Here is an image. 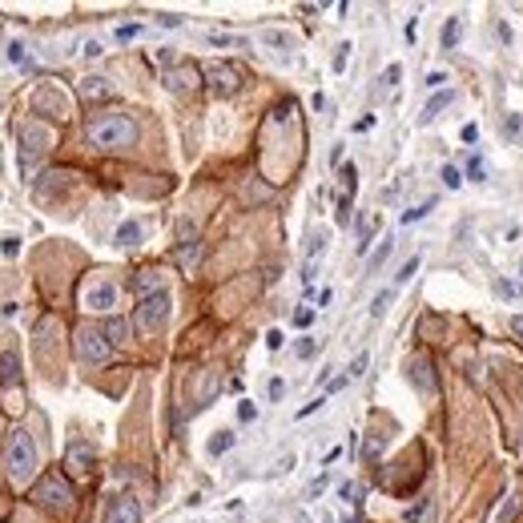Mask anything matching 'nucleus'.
Instances as JSON below:
<instances>
[{"mask_svg": "<svg viewBox=\"0 0 523 523\" xmlns=\"http://www.w3.org/2000/svg\"><path fill=\"white\" fill-rule=\"evenodd\" d=\"M105 523H141V503L133 495H117L109 503V515Z\"/></svg>", "mask_w": 523, "mask_h": 523, "instance_id": "9", "label": "nucleus"}, {"mask_svg": "<svg viewBox=\"0 0 523 523\" xmlns=\"http://www.w3.org/2000/svg\"><path fill=\"white\" fill-rule=\"evenodd\" d=\"M322 403H326V399H314V403H306V407H302V411H298V419H306V415H314V411H318V407H322Z\"/></svg>", "mask_w": 523, "mask_h": 523, "instance_id": "44", "label": "nucleus"}, {"mask_svg": "<svg viewBox=\"0 0 523 523\" xmlns=\"http://www.w3.org/2000/svg\"><path fill=\"white\" fill-rule=\"evenodd\" d=\"M157 25H162V28H177V25H181V16H174V13H162V16H157Z\"/></svg>", "mask_w": 523, "mask_h": 523, "instance_id": "40", "label": "nucleus"}, {"mask_svg": "<svg viewBox=\"0 0 523 523\" xmlns=\"http://www.w3.org/2000/svg\"><path fill=\"white\" fill-rule=\"evenodd\" d=\"M137 33H141V25H121L117 28V40H133Z\"/></svg>", "mask_w": 523, "mask_h": 523, "instance_id": "38", "label": "nucleus"}, {"mask_svg": "<svg viewBox=\"0 0 523 523\" xmlns=\"http://www.w3.org/2000/svg\"><path fill=\"white\" fill-rule=\"evenodd\" d=\"M459 28H463L459 16H451L447 25H443V49H455V45H459Z\"/></svg>", "mask_w": 523, "mask_h": 523, "instance_id": "21", "label": "nucleus"}, {"mask_svg": "<svg viewBox=\"0 0 523 523\" xmlns=\"http://www.w3.org/2000/svg\"><path fill=\"white\" fill-rule=\"evenodd\" d=\"M282 390H286V383H282V378H274V383H270V399H282Z\"/></svg>", "mask_w": 523, "mask_h": 523, "instance_id": "45", "label": "nucleus"}, {"mask_svg": "<svg viewBox=\"0 0 523 523\" xmlns=\"http://www.w3.org/2000/svg\"><path fill=\"white\" fill-rule=\"evenodd\" d=\"M9 61H13V64H28V52H25V45H9Z\"/></svg>", "mask_w": 523, "mask_h": 523, "instance_id": "34", "label": "nucleus"}, {"mask_svg": "<svg viewBox=\"0 0 523 523\" xmlns=\"http://www.w3.org/2000/svg\"><path fill=\"white\" fill-rule=\"evenodd\" d=\"M81 52H85L89 61H97V57H101L105 49H101V40H85V49H81Z\"/></svg>", "mask_w": 523, "mask_h": 523, "instance_id": "36", "label": "nucleus"}, {"mask_svg": "<svg viewBox=\"0 0 523 523\" xmlns=\"http://www.w3.org/2000/svg\"><path fill=\"white\" fill-rule=\"evenodd\" d=\"M419 262H423V258H419V254H415V258H407V262H403V270H399V274H395V286H403V282H411V278L419 274Z\"/></svg>", "mask_w": 523, "mask_h": 523, "instance_id": "24", "label": "nucleus"}, {"mask_svg": "<svg viewBox=\"0 0 523 523\" xmlns=\"http://www.w3.org/2000/svg\"><path fill=\"white\" fill-rule=\"evenodd\" d=\"M447 105H455V89H439L435 97L427 101V109L419 113V125H431V121L439 117V113L447 109Z\"/></svg>", "mask_w": 523, "mask_h": 523, "instance_id": "15", "label": "nucleus"}, {"mask_svg": "<svg viewBox=\"0 0 523 523\" xmlns=\"http://www.w3.org/2000/svg\"><path fill=\"white\" fill-rule=\"evenodd\" d=\"M113 242H117V246H137V242H141V225L137 222H121V230H117Z\"/></svg>", "mask_w": 523, "mask_h": 523, "instance_id": "19", "label": "nucleus"}, {"mask_svg": "<svg viewBox=\"0 0 523 523\" xmlns=\"http://www.w3.org/2000/svg\"><path fill=\"white\" fill-rule=\"evenodd\" d=\"M390 298H395V290H383V294H374V302H371V314H374V318H383V314H386Z\"/></svg>", "mask_w": 523, "mask_h": 523, "instance_id": "26", "label": "nucleus"}, {"mask_svg": "<svg viewBox=\"0 0 523 523\" xmlns=\"http://www.w3.org/2000/svg\"><path fill=\"white\" fill-rule=\"evenodd\" d=\"M427 85H431V89H443V85H447V73H431V77H427Z\"/></svg>", "mask_w": 523, "mask_h": 523, "instance_id": "43", "label": "nucleus"}, {"mask_svg": "<svg viewBox=\"0 0 523 523\" xmlns=\"http://www.w3.org/2000/svg\"><path fill=\"white\" fill-rule=\"evenodd\" d=\"M266 347H270V350H282V330H270V334H266Z\"/></svg>", "mask_w": 523, "mask_h": 523, "instance_id": "41", "label": "nucleus"}, {"mask_svg": "<svg viewBox=\"0 0 523 523\" xmlns=\"http://www.w3.org/2000/svg\"><path fill=\"white\" fill-rule=\"evenodd\" d=\"M4 471H9V479H13L16 487L33 483V475H37V443H33V435L21 431V427L4 435Z\"/></svg>", "mask_w": 523, "mask_h": 523, "instance_id": "2", "label": "nucleus"}, {"mask_svg": "<svg viewBox=\"0 0 523 523\" xmlns=\"http://www.w3.org/2000/svg\"><path fill=\"white\" fill-rule=\"evenodd\" d=\"M198 249H201L198 225L181 222V225H177V262H181V266H193V262H198Z\"/></svg>", "mask_w": 523, "mask_h": 523, "instance_id": "8", "label": "nucleus"}, {"mask_svg": "<svg viewBox=\"0 0 523 523\" xmlns=\"http://www.w3.org/2000/svg\"><path fill=\"white\" fill-rule=\"evenodd\" d=\"M322 487H326V475H318L310 487H306V499H314V495H322Z\"/></svg>", "mask_w": 523, "mask_h": 523, "instance_id": "39", "label": "nucleus"}, {"mask_svg": "<svg viewBox=\"0 0 523 523\" xmlns=\"http://www.w3.org/2000/svg\"><path fill=\"white\" fill-rule=\"evenodd\" d=\"M64 463H69V471H89V467H93V463H97V451L89 447V443H81V439H73V443H69V451H64Z\"/></svg>", "mask_w": 523, "mask_h": 523, "instance_id": "11", "label": "nucleus"}, {"mask_svg": "<svg viewBox=\"0 0 523 523\" xmlns=\"http://www.w3.org/2000/svg\"><path fill=\"white\" fill-rule=\"evenodd\" d=\"M411 383L419 386V390H423V395H431V390H435V371H431V362L423 359V354H419V359H411Z\"/></svg>", "mask_w": 523, "mask_h": 523, "instance_id": "14", "label": "nucleus"}, {"mask_svg": "<svg viewBox=\"0 0 523 523\" xmlns=\"http://www.w3.org/2000/svg\"><path fill=\"white\" fill-rule=\"evenodd\" d=\"M33 499H37L40 507H49V511H64L69 503H73V487L64 483L61 475H49V479H40V487L33 491Z\"/></svg>", "mask_w": 523, "mask_h": 523, "instance_id": "7", "label": "nucleus"}, {"mask_svg": "<svg viewBox=\"0 0 523 523\" xmlns=\"http://www.w3.org/2000/svg\"><path fill=\"white\" fill-rule=\"evenodd\" d=\"M294 350H298V359H310V354H314L318 347H314V338H302V342H298Z\"/></svg>", "mask_w": 523, "mask_h": 523, "instance_id": "37", "label": "nucleus"}, {"mask_svg": "<svg viewBox=\"0 0 523 523\" xmlns=\"http://www.w3.org/2000/svg\"><path fill=\"white\" fill-rule=\"evenodd\" d=\"M390 249H395V237H383V242H378V249L371 254V270H383V262L390 258Z\"/></svg>", "mask_w": 523, "mask_h": 523, "instance_id": "22", "label": "nucleus"}, {"mask_svg": "<svg viewBox=\"0 0 523 523\" xmlns=\"http://www.w3.org/2000/svg\"><path fill=\"white\" fill-rule=\"evenodd\" d=\"M314 322V310H298L294 314V326H310Z\"/></svg>", "mask_w": 523, "mask_h": 523, "instance_id": "42", "label": "nucleus"}, {"mask_svg": "<svg viewBox=\"0 0 523 523\" xmlns=\"http://www.w3.org/2000/svg\"><path fill=\"white\" fill-rule=\"evenodd\" d=\"M467 177H471V181H487V165H483V157H471V162H467Z\"/></svg>", "mask_w": 523, "mask_h": 523, "instance_id": "27", "label": "nucleus"}, {"mask_svg": "<svg viewBox=\"0 0 523 523\" xmlns=\"http://www.w3.org/2000/svg\"><path fill=\"white\" fill-rule=\"evenodd\" d=\"M16 371H21V359H16V350H4V354H0V395L13 386Z\"/></svg>", "mask_w": 523, "mask_h": 523, "instance_id": "17", "label": "nucleus"}, {"mask_svg": "<svg viewBox=\"0 0 523 523\" xmlns=\"http://www.w3.org/2000/svg\"><path fill=\"white\" fill-rule=\"evenodd\" d=\"M237 419H242V423H254V419H258V407H254V403H237Z\"/></svg>", "mask_w": 523, "mask_h": 523, "instance_id": "30", "label": "nucleus"}, {"mask_svg": "<svg viewBox=\"0 0 523 523\" xmlns=\"http://www.w3.org/2000/svg\"><path fill=\"white\" fill-rule=\"evenodd\" d=\"M73 347H77V359L81 362H105L109 359V342H105V334H101V326H81L73 334Z\"/></svg>", "mask_w": 523, "mask_h": 523, "instance_id": "6", "label": "nucleus"}, {"mask_svg": "<svg viewBox=\"0 0 523 523\" xmlns=\"http://www.w3.org/2000/svg\"><path fill=\"white\" fill-rule=\"evenodd\" d=\"M511 330H515V334L523 338V314H511Z\"/></svg>", "mask_w": 523, "mask_h": 523, "instance_id": "46", "label": "nucleus"}, {"mask_svg": "<svg viewBox=\"0 0 523 523\" xmlns=\"http://www.w3.org/2000/svg\"><path fill=\"white\" fill-rule=\"evenodd\" d=\"M109 97H113L109 77H85L81 81V101H109Z\"/></svg>", "mask_w": 523, "mask_h": 523, "instance_id": "13", "label": "nucleus"}, {"mask_svg": "<svg viewBox=\"0 0 523 523\" xmlns=\"http://www.w3.org/2000/svg\"><path fill=\"white\" fill-rule=\"evenodd\" d=\"M234 431H218V435H213L210 439V455H225V451H230V447H234Z\"/></svg>", "mask_w": 523, "mask_h": 523, "instance_id": "20", "label": "nucleus"}, {"mask_svg": "<svg viewBox=\"0 0 523 523\" xmlns=\"http://www.w3.org/2000/svg\"><path fill=\"white\" fill-rule=\"evenodd\" d=\"M495 294H499V298H519V294H523V282H511V278H499V282H495Z\"/></svg>", "mask_w": 523, "mask_h": 523, "instance_id": "25", "label": "nucleus"}, {"mask_svg": "<svg viewBox=\"0 0 523 523\" xmlns=\"http://www.w3.org/2000/svg\"><path fill=\"white\" fill-rule=\"evenodd\" d=\"M338 495L347 499V503H359L362 491H359V483H342V487H338Z\"/></svg>", "mask_w": 523, "mask_h": 523, "instance_id": "33", "label": "nucleus"}, {"mask_svg": "<svg viewBox=\"0 0 523 523\" xmlns=\"http://www.w3.org/2000/svg\"><path fill=\"white\" fill-rule=\"evenodd\" d=\"M85 306L89 310H113L117 306V286L113 282H97V286L85 290Z\"/></svg>", "mask_w": 523, "mask_h": 523, "instance_id": "12", "label": "nucleus"}, {"mask_svg": "<svg viewBox=\"0 0 523 523\" xmlns=\"http://www.w3.org/2000/svg\"><path fill=\"white\" fill-rule=\"evenodd\" d=\"M52 150V129L40 121H28L25 129H21V165L25 169H33V162H37L40 153Z\"/></svg>", "mask_w": 523, "mask_h": 523, "instance_id": "5", "label": "nucleus"}, {"mask_svg": "<svg viewBox=\"0 0 523 523\" xmlns=\"http://www.w3.org/2000/svg\"><path fill=\"white\" fill-rule=\"evenodd\" d=\"M169 306H174V298L165 294V290H157V294H145V298L137 302V330H145V334H157L165 322H169Z\"/></svg>", "mask_w": 523, "mask_h": 523, "instance_id": "4", "label": "nucleus"}, {"mask_svg": "<svg viewBox=\"0 0 523 523\" xmlns=\"http://www.w3.org/2000/svg\"><path fill=\"white\" fill-rule=\"evenodd\" d=\"M519 129H523V117L519 113H511L507 121H503V133H507V137H519Z\"/></svg>", "mask_w": 523, "mask_h": 523, "instance_id": "29", "label": "nucleus"}, {"mask_svg": "<svg viewBox=\"0 0 523 523\" xmlns=\"http://www.w3.org/2000/svg\"><path fill=\"white\" fill-rule=\"evenodd\" d=\"M129 330H133V326L125 322V318H117V314H113L105 326H101V334H105V342H109V347H121V342H129Z\"/></svg>", "mask_w": 523, "mask_h": 523, "instance_id": "16", "label": "nucleus"}, {"mask_svg": "<svg viewBox=\"0 0 523 523\" xmlns=\"http://www.w3.org/2000/svg\"><path fill=\"white\" fill-rule=\"evenodd\" d=\"M198 81H201V69H198V64H177V69H169V73H165V89H169V93H189Z\"/></svg>", "mask_w": 523, "mask_h": 523, "instance_id": "10", "label": "nucleus"}, {"mask_svg": "<svg viewBox=\"0 0 523 523\" xmlns=\"http://www.w3.org/2000/svg\"><path fill=\"white\" fill-rule=\"evenodd\" d=\"M399 77H403V64H386V73H383V85H399Z\"/></svg>", "mask_w": 523, "mask_h": 523, "instance_id": "32", "label": "nucleus"}, {"mask_svg": "<svg viewBox=\"0 0 523 523\" xmlns=\"http://www.w3.org/2000/svg\"><path fill=\"white\" fill-rule=\"evenodd\" d=\"M366 362H371V354L362 350V354H354V362H350V371H347V378H359L362 371H366Z\"/></svg>", "mask_w": 523, "mask_h": 523, "instance_id": "28", "label": "nucleus"}, {"mask_svg": "<svg viewBox=\"0 0 523 523\" xmlns=\"http://www.w3.org/2000/svg\"><path fill=\"white\" fill-rule=\"evenodd\" d=\"M431 210H435V198H427L423 206H415V210H407V213H403V225H415V222H423V218H427Z\"/></svg>", "mask_w": 523, "mask_h": 523, "instance_id": "23", "label": "nucleus"}, {"mask_svg": "<svg viewBox=\"0 0 523 523\" xmlns=\"http://www.w3.org/2000/svg\"><path fill=\"white\" fill-rule=\"evenodd\" d=\"M133 286L141 290V298H145V294H157V290H162V274H157V270H141Z\"/></svg>", "mask_w": 523, "mask_h": 523, "instance_id": "18", "label": "nucleus"}, {"mask_svg": "<svg viewBox=\"0 0 523 523\" xmlns=\"http://www.w3.org/2000/svg\"><path fill=\"white\" fill-rule=\"evenodd\" d=\"M89 141L97 150H129L137 145V121L129 113H101L89 121Z\"/></svg>", "mask_w": 523, "mask_h": 523, "instance_id": "1", "label": "nucleus"}, {"mask_svg": "<svg viewBox=\"0 0 523 523\" xmlns=\"http://www.w3.org/2000/svg\"><path fill=\"white\" fill-rule=\"evenodd\" d=\"M443 181H447V189H459L463 186V174L455 169V165H447V169H443Z\"/></svg>", "mask_w": 523, "mask_h": 523, "instance_id": "31", "label": "nucleus"}, {"mask_svg": "<svg viewBox=\"0 0 523 523\" xmlns=\"http://www.w3.org/2000/svg\"><path fill=\"white\" fill-rule=\"evenodd\" d=\"M201 81H206V89H210L213 97H234L246 77H242V69L230 64V61H210L201 69Z\"/></svg>", "mask_w": 523, "mask_h": 523, "instance_id": "3", "label": "nucleus"}, {"mask_svg": "<svg viewBox=\"0 0 523 523\" xmlns=\"http://www.w3.org/2000/svg\"><path fill=\"white\" fill-rule=\"evenodd\" d=\"M347 57H350V45H338V57H334V73L347 69Z\"/></svg>", "mask_w": 523, "mask_h": 523, "instance_id": "35", "label": "nucleus"}]
</instances>
